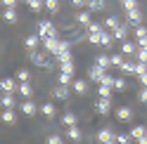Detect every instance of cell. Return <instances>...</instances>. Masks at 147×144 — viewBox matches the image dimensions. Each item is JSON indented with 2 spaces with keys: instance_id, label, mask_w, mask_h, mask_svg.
Segmentation results:
<instances>
[{
  "instance_id": "obj_1",
  "label": "cell",
  "mask_w": 147,
  "mask_h": 144,
  "mask_svg": "<svg viewBox=\"0 0 147 144\" xmlns=\"http://www.w3.org/2000/svg\"><path fill=\"white\" fill-rule=\"evenodd\" d=\"M38 35H40V40L52 38V35H57V29H55L50 21H40V24H38Z\"/></svg>"
},
{
  "instance_id": "obj_2",
  "label": "cell",
  "mask_w": 147,
  "mask_h": 144,
  "mask_svg": "<svg viewBox=\"0 0 147 144\" xmlns=\"http://www.w3.org/2000/svg\"><path fill=\"white\" fill-rule=\"evenodd\" d=\"M95 111H97V113H102V116H107L109 111H112V99L97 97V102H95Z\"/></svg>"
},
{
  "instance_id": "obj_3",
  "label": "cell",
  "mask_w": 147,
  "mask_h": 144,
  "mask_svg": "<svg viewBox=\"0 0 147 144\" xmlns=\"http://www.w3.org/2000/svg\"><path fill=\"white\" fill-rule=\"evenodd\" d=\"M55 57H57L59 61H69V59H71V52H69V43L59 40V47H57V52H55Z\"/></svg>"
},
{
  "instance_id": "obj_4",
  "label": "cell",
  "mask_w": 147,
  "mask_h": 144,
  "mask_svg": "<svg viewBox=\"0 0 147 144\" xmlns=\"http://www.w3.org/2000/svg\"><path fill=\"white\" fill-rule=\"evenodd\" d=\"M0 90H3V95H12V92H17L14 78H0Z\"/></svg>"
},
{
  "instance_id": "obj_5",
  "label": "cell",
  "mask_w": 147,
  "mask_h": 144,
  "mask_svg": "<svg viewBox=\"0 0 147 144\" xmlns=\"http://www.w3.org/2000/svg\"><path fill=\"white\" fill-rule=\"evenodd\" d=\"M112 139H116V132H114L112 128H102V130H97V142H100V144L112 142Z\"/></svg>"
},
{
  "instance_id": "obj_6",
  "label": "cell",
  "mask_w": 147,
  "mask_h": 144,
  "mask_svg": "<svg viewBox=\"0 0 147 144\" xmlns=\"http://www.w3.org/2000/svg\"><path fill=\"white\" fill-rule=\"evenodd\" d=\"M105 73H107V71H105V69H100V66L95 64V66H90V71H88V78L93 80V83H100Z\"/></svg>"
},
{
  "instance_id": "obj_7",
  "label": "cell",
  "mask_w": 147,
  "mask_h": 144,
  "mask_svg": "<svg viewBox=\"0 0 147 144\" xmlns=\"http://www.w3.org/2000/svg\"><path fill=\"white\" fill-rule=\"evenodd\" d=\"M43 45H45V50H48V52H52V55H55V52H57V47H59V35L45 38V40H43Z\"/></svg>"
},
{
  "instance_id": "obj_8",
  "label": "cell",
  "mask_w": 147,
  "mask_h": 144,
  "mask_svg": "<svg viewBox=\"0 0 147 144\" xmlns=\"http://www.w3.org/2000/svg\"><path fill=\"white\" fill-rule=\"evenodd\" d=\"M116 118L121 121V123H128V121L133 118V111L128 109V106H119V109H116Z\"/></svg>"
},
{
  "instance_id": "obj_9",
  "label": "cell",
  "mask_w": 147,
  "mask_h": 144,
  "mask_svg": "<svg viewBox=\"0 0 147 144\" xmlns=\"http://www.w3.org/2000/svg\"><path fill=\"white\" fill-rule=\"evenodd\" d=\"M29 57H31V61H33L36 66H48V59H45V55H40L38 50H31Z\"/></svg>"
},
{
  "instance_id": "obj_10",
  "label": "cell",
  "mask_w": 147,
  "mask_h": 144,
  "mask_svg": "<svg viewBox=\"0 0 147 144\" xmlns=\"http://www.w3.org/2000/svg\"><path fill=\"white\" fill-rule=\"evenodd\" d=\"M126 17H128V24H131V26H142V24H140V21H142L140 10H131V12H126Z\"/></svg>"
},
{
  "instance_id": "obj_11",
  "label": "cell",
  "mask_w": 147,
  "mask_h": 144,
  "mask_svg": "<svg viewBox=\"0 0 147 144\" xmlns=\"http://www.w3.org/2000/svg\"><path fill=\"white\" fill-rule=\"evenodd\" d=\"M0 121H3V123H7V125H14L17 113H14L12 109H3V111H0Z\"/></svg>"
},
{
  "instance_id": "obj_12",
  "label": "cell",
  "mask_w": 147,
  "mask_h": 144,
  "mask_svg": "<svg viewBox=\"0 0 147 144\" xmlns=\"http://www.w3.org/2000/svg\"><path fill=\"white\" fill-rule=\"evenodd\" d=\"M71 90H74V92H78V95H86L88 92V83H86V80H81V78H76L71 83Z\"/></svg>"
},
{
  "instance_id": "obj_13",
  "label": "cell",
  "mask_w": 147,
  "mask_h": 144,
  "mask_svg": "<svg viewBox=\"0 0 147 144\" xmlns=\"http://www.w3.org/2000/svg\"><path fill=\"white\" fill-rule=\"evenodd\" d=\"M138 47H140V45H135V43H131V40H123L121 52H123V55H128V57H133L135 52H138Z\"/></svg>"
},
{
  "instance_id": "obj_14",
  "label": "cell",
  "mask_w": 147,
  "mask_h": 144,
  "mask_svg": "<svg viewBox=\"0 0 147 144\" xmlns=\"http://www.w3.org/2000/svg\"><path fill=\"white\" fill-rule=\"evenodd\" d=\"M67 137H69V139H74V142H81L83 132L78 130V125H71V128H67Z\"/></svg>"
},
{
  "instance_id": "obj_15",
  "label": "cell",
  "mask_w": 147,
  "mask_h": 144,
  "mask_svg": "<svg viewBox=\"0 0 147 144\" xmlns=\"http://www.w3.org/2000/svg\"><path fill=\"white\" fill-rule=\"evenodd\" d=\"M105 33V26L97 24V21H90L88 24V35H102Z\"/></svg>"
},
{
  "instance_id": "obj_16",
  "label": "cell",
  "mask_w": 147,
  "mask_h": 144,
  "mask_svg": "<svg viewBox=\"0 0 147 144\" xmlns=\"http://www.w3.org/2000/svg\"><path fill=\"white\" fill-rule=\"evenodd\" d=\"M3 19L7 24H14L17 21V10H14V7H5V10H3Z\"/></svg>"
},
{
  "instance_id": "obj_17",
  "label": "cell",
  "mask_w": 147,
  "mask_h": 144,
  "mask_svg": "<svg viewBox=\"0 0 147 144\" xmlns=\"http://www.w3.org/2000/svg\"><path fill=\"white\" fill-rule=\"evenodd\" d=\"M95 64L100 66V69H109V66H112V57H109V55H97V61H95Z\"/></svg>"
},
{
  "instance_id": "obj_18",
  "label": "cell",
  "mask_w": 147,
  "mask_h": 144,
  "mask_svg": "<svg viewBox=\"0 0 147 144\" xmlns=\"http://www.w3.org/2000/svg\"><path fill=\"white\" fill-rule=\"evenodd\" d=\"M128 135H131L133 139H140V137H145V135H147V128H145V125H135V128H131V132H128Z\"/></svg>"
},
{
  "instance_id": "obj_19",
  "label": "cell",
  "mask_w": 147,
  "mask_h": 144,
  "mask_svg": "<svg viewBox=\"0 0 147 144\" xmlns=\"http://www.w3.org/2000/svg\"><path fill=\"white\" fill-rule=\"evenodd\" d=\"M36 109H38V106H36L33 102H29V99L22 102V113H24V116H33V113H36Z\"/></svg>"
},
{
  "instance_id": "obj_20",
  "label": "cell",
  "mask_w": 147,
  "mask_h": 144,
  "mask_svg": "<svg viewBox=\"0 0 147 144\" xmlns=\"http://www.w3.org/2000/svg\"><path fill=\"white\" fill-rule=\"evenodd\" d=\"M38 43H40V35H26V40H24V45L29 47V52L38 47Z\"/></svg>"
},
{
  "instance_id": "obj_21",
  "label": "cell",
  "mask_w": 147,
  "mask_h": 144,
  "mask_svg": "<svg viewBox=\"0 0 147 144\" xmlns=\"http://www.w3.org/2000/svg\"><path fill=\"white\" fill-rule=\"evenodd\" d=\"M52 95L57 97V99H67V97H69V87L67 85H57V87L52 90Z\"/></svg>"
},
{
  "instance_id": "obj_22",
  "label": "cell",
  "mask_w": 147,
  "mask_h": 144,
  "mask_svg": "<svg viewBox=\"0 0 147 144\" xmlns=\"http://www.w3.org/2000/svg\"><path fill=\"white\" fill-rule=\"evenodd\" d=\"M112 92H114L112 85H97V95L105 97V99H112Z\"/></svg>"
},
{
  "instance_id": "obj_23",
  "label": "cell",
  "mask_w": 147,
  "mask_h": 144,
  "mask_svg": "<svg viewBox=\"0 0 147 144\" xmlns=\"http://www.w3.org/2000/svg\"><path fill=\"white\" fill-rule=\"evenodd\" d=\"M0 106L3 109H14V95H3L0 97Z\"/></svg>"
},
{
  "instance_id": "obj_24",
  "label": "cell",
  "mask_w": 147,
  "mask_h": 144,
  "mask_svg": "<svg viewBox=\"0 0 147 144\" xmlns=\"http://www.w3.org/2000/svg\"><path fill=\"white\" fill-rule=\"evenodd\" d=\"M17 92H19L22 97H26V99H29V97L33 95V90H31V85H29V83H19V85H17Z\"/></svg>"
},
{
  "instance_id": "obj_25",
  "label": "cell",
  "mask_w": 147,
  "mask_h": 144,
  "mask_svg": "<svg viewBox=\"0 0 147 144\" xmlns=\"http://www.w3.org/2000/svg\"><path fill=\"white\" fill-rule=\"evenodd\" d=\"M40 113L45 116V118H52V116L57 113V109H55V104H50V102H48V104H43V106H40Z\"/></svg>"
},
{
  "instance_id": "obj_26",
  "label": "cell",
  "mask_w": 147,
  "mask_h": 144,
  "mask_svg": "<svg viewBox=\"0 0 147 144\" xmlns=\"http://www.w3.org/2000/svg\"><path fill=\"white\" fill-rule=\"evenodd\" d=\"M105 10V0H88V12H100Z\"/></svg>"
},
{
  "instance_id": "obj_27",
  "label": "cell",
  "mask_w": 147,
  "mask_h": 144,
  "mask_svg": "<svg viewBox=\"0 0 147 144\" xmlns=\"http://www.w3.org/2000/svg\"><path fill=\"white\" fill-rule=\"evenodd\" d=\"M119 69H121V73H126V76H131L133 71H135V61H131V59H126V61H123V64L119 66Z\"/></svg>"
},
{
  "instance_id": "obj_28",
  "label": "cell",
  "mask_w": 147,
  "mask_h": 144,
  "mask_svg": "<svg viewBox=\"0 0 147 144\" xmlns=\"http://www.w3.org/2000/svg\"><path fill=\"white\" fill-rule=\"evenodd\" d=\"M112 43H114V35H112V33H107V31H105L102 35H100V45H102V47H109Z\"/></svg>"
},
{
  "instance_id": "obj_29",
  "label": "cell",
  "mask_w": 147,
  "mask_h": 144,
  "mask_svg": "<svg viewBox=\"0 0 147 144\" xmlns=\"http://www.w3.org/2000/svg\"><path fill=\"white\" fill-rule=\"evenodd\" d=\"M62 123L67 125V128H71V125H76V113H74V111H69V113H64V118H62Z\"/></svg>"
},
{
  "instance_id": "obj_30",
  "label": "cell",
  "mask_w": 147,
  "mask_h": 144,
  "mask_svg": "<svg viewBox=\"0 0 147 144\" xmlns=\"http://www.w3.org/2000/svg\"><path fill=\"white\" fill-rule=\"evenodd\" d=\"M105 26H107V29H112V31L119 29V26H121V24H119V17H114V14L107 17V19H105Z\"/></svg>"
},
{
  "instance_id": "obj_31",
  "label": "cell",
  "mask_w": 147,
  "mask_h": 144,
  "mask_svg": "<svg viewBox=\"0 0 147 144\" xmlns=\"http://www.w3.org/2000/svg\"><path fill=\"white\" fill-rule=\"evenodd\" d=\"M59 71H62V73H74V59L59 61Z\"/></svg>"
},
{
  "instance_id": "obj_32",
  "label": "cell",
  "mask_w": 147,
  "mask_h": 144,
  "mask_svg": "<svg viewBox=\"0 0 147 144\" xmlns=\"http://www.w3.org/2000/svg\"><path fill=\"white\" fill-rule=\"evenodd\" d=\"M112 35H114V40H126V29H123V26H119V29H114L112 31Z\"/></svg>"
},
{
  "instance_id": "obj_33",
  "label": "cell",
  "mask_w": 147,
  "mask_h": 144,
  "mask_svg": "<svg viewBox=\"0 0 147 144\" xmlns=\"http://www.w3.org/2000/svg\"><path fill=\"white\" fill-rule=\"evenodd\" d=\"M45 7H48L52 14H57L59 12V0H45Z\"/></svg>"
},
{
  "instance_id": "obj_34",
  "label": "cell",
  "mask_w": 147,
  "mask_h": 144,
  "mask_svg": "<svg viewBox=\"0 0 147 144\" xmlns=\"http://www.w3.org/2000/svg\"><path fill=\"white\" fill-rule=\"evenodd\" d=\"M29 78H31V73L26 69H19L17 71V80H19V83H29Z\"/></svg>"
},
{
  "instance_id": "obj_35",
  "label": "cell",
  "mask_w": 147,
  "mask_h": 144,
  "mask_svg": "<svg viewBox=\"0 0 147 144\" xmlns=\"http://www.w3.org/2000/svg\"><path fill=\"white\" fill-rule=\"evenodd\" d=\"M145 38H147V29H145V26H135V40L140 43Z\"/></svg>"
},
{
  "instance_id": "obj_36",
  "label": "cell",
  "mask_w": 147,
  "mask_h": 144,
  "mask_svg": "<svg viewBox=\"0 0 147 144\" xmlns=\"http://www.w3.org/2000/svg\"><path fill=\"white\" fill-rule=\"evenodd\" d=\"M133 137L131 135H123V132H116V144H131Z\"/></svg>"
},
{
  "instance_id": "obj_37",
  "label": "cell",
  "mask_w": 147,
  "mask_h": 144,
  "mask_svg": "<svg viewBox=\"0 0 147 144\" xmlns=\"http://www.w3.org/2000/svg\"><path fill=\"white\" fill-rule=\"evenodd\" d=\"M135 61H142V64H147V50H145V47H138V52H135Z\"/></svg>"
},
{
  "instance_id": "obj_38",
  "label": "cell",
  "mask_w": 147,
  "mask_h": 144,
  "mask_svg": "<svg viewBox=\"0 0 147 144\" xmlns=\"http://www.w3.org/2000/svg\"><path fill=\"white\" fill-rule=\"evenodd\" d=\"M76 21H78V24H83V26H88V24H90V12H78Z\"/></svg>"
},
{
  "instance_id": "obj_39",
  "label": "cell",
  "mask_w": 147,
  "mask_h": 144,
  "mask_svg": "<svg viewBox=\"0 0 147 144\" xmlns=\"http://www.w3.org/2000/svg\"><path fill=\"white\" fill-rule=\"evenodd\" d=\"M133 73H135L138 78H140L142 73H147V64H142V61H135V71H133Z\"/></svg>"
},
{
  "instance_id": "obj_40",
  "label": "cell",
  "mask_w": 147,
  "mask_h": 144,
  "mask_svg": "<svg viewBox=\"0 0 147 144\" xmlns=\"http://www.w3.org/2000/svg\"><path fill=\"white\" fill-rule=\"evenodd\" d=\"M123 52H116V55H112V66H121L123 64Z\"/></svg>"
},
{
  "instance_id": "obj_41",
  "label": "cell",
  "mask_w": 147,
  "mask_h": 144,
  "mask_svg": "<svg viewBox=\"0 0 147 144\" xmlns=\"http://www.w3.org/2000/svg\"><path fill=\"white\" fill-rule=\"evenodd\" d=\"M69 83H74V76L71 73H62V71H59V85H69Z\"/></svg>"
},
{
  "instance_id": "obj_42",
  "label": "cell",
  "mask_w": 147,
  "mask_h": 144,
  "mask_svg": "<svg viewBox=\"0 0 147 144\" xmlns=\"http://www.w3.org/2000/svg\"><path fill=\"white\" fill-rule=\"evenodd\" d=\"M114 92H116V90H119V92H121V90H126V80L123 78H114Z\"/></svg>"
},
{
  "instance_id": "obj_43",
  "label": "cell",
  "mask_w": 147,
  "mask_h": 144,
  "mask_svg": "<svg viewBox=\"0 0 147 144\" xmlns=\"http://www.w3.org/2000/svg\"><path fill=\"white\" fill-rule=\"evenodd\" d=\"M123 10H126V12L138 10V0H123Z\"/></svg>"
},
{
  "instance_id": "obj_44",
  "label": "cell",
  "mask_w": 147,
  "mask_h": 144,
  "mask_svg": "<svg viewBox=\"0 0 147 144\" xmlns=\"http://www.w3.org/2000/svg\"><path fill=\"white\" fill-rule=\"evenodd\" d=\"M43 5H45V0H29V7H31L33 12H38V10H40Z\"/></svg>"
},
{
  "instance_id": "obj_45",
  "label": "cell",
  "mask_w": 147,
  "mask_h": 144,
  "mask_svg": "<svg viewBox=\"0 0 147 144\" xmlns=\"http://www.w3.org/2000/svg\"><path fill=\"white\" fill-rule=\"evenodd\" d=\"M100 85H114V76L105 73V76H102V80H100Z\"/></svg>"
},
{
  "instance_id": "obj_46",
  "label": "cell",
  "mask_w": 147,
  "mask_h": 144,
  "mask_svg": "<svg viewBox=\"0 0 147 144\" xmlns=\"http://www.w3.org/2000/svg\"><path fill=\"white\" fill-rule=\"evenodd\" d=\"M48 144H64V142H62L59 135H50V137H48Z\"/></svg>"
},
{
  "instance_id": "obj_47",
  "label": "cell",
  "mask_w": 147,
  "mask_h": 144,
  "mask_svg": "<svg viewBox=\"0 0 147 144\" xmlns=\"http://www.w3.org/2000/svg\"><path fill=\"white\" fill-rule=\"evenodd\" d=\"M138 97H140V102H142V104H147V87H142V90H140V95H138Z\"/></svg>"
},
{
  "instance_id": "obj_48",
  "label": "cell",
  "mask_w": 147,
  "mask_h": 144,
  "mask_svg": "<svg viewBox=\"0 0 147 144\" xmlns=\"http://www.w3.org/2000/svg\"><path fill=\"white\" fill-rule=\"evenodd\" d=\"M88 43H93V45H100V35H88Z\"/></svg>"
},
{
  "instance_id": "obj_49",
  "label": "cell",
  "mask_w": 147,
  "mask_h": 144,
  "mask_svg": "<svg viewBox=\"0 0 147 144\" xmlns=\"http://www.w3.org/2000/svg\"><path fill=\"white\" fill-rule=\"evenodd\" d=\"M17 3H19V0H3V5H5V7H14Z\"/></svg>"
},
{
  "instance_id": "obj_50",
  "label": "cell",
  "mask_w": 147,
  "mask_h": 144,
  "mask_svg": "<svg viewBox=\"0 0 147 144\" xmlns=\"http://www.w3.org/2000/svg\"><path fill=\"white\" fill-rule=\"evenodd\" d=\"M71 3L76 5V7H83V5H88V0H71Z\"/></svg>"
},
{
  "instance_id": "obj_51",
  "label": "cell",
  "mask_w": 147,
  "mask_h": 144,
  "mask_svg": "<svg viewBox=\"0 0 147 144\" xmlns=\"http://www.w3.org/2000/svg\"><path fill=\"white\" fill-rule=\"evenodd\" d=\"M140 83H142V87H147V73H142V76H140Z\"/></svg>"
},
{
  "instance_id": "obj_52",
  "label": "cell",
  "mask_w": 147,
  "mask_h": 144,
  "mask_svg": "<svg viewBox=\"0 0 147 144\" xmlns=\"http://www.w3.org/2000/svg\"><path fill=\"white\" fill-rule=\"evenodd\" d=\"M138 45H140V47H145V50H147V38H145V40H140Z\"/></svg>"
},
{
  "instance_id": "obj_53",
  "label": "cell",
  "mask_w": 147,
  "mask_h": 144,
  "mask_svg": "<svg viewBox=\"0 0 147 144\" xmlns=\"http://www.w3.org/2000/svg\"><path fill=\"white\" fill-rule=\"evenodd\" d=\"M138 144H147V135H145V137H140V139H138Z\"/></svg>"
},
{
  "instance_id": "obj_54",
  "label": "cell",
  "mask_w": 147,
  "mask_h": 144,
  "mask_svg": "<svg viewBox=\"0 0 147 144\" xmlns=\"http://www.w3.org/2000/svg\"><path fill=\"white\" fill-rule=\"evenodd\" d=\"M105 144H116V139H112V142H105Z\"/></svg>"
},
{
  "instance_id": "obj_55",
  "label": "cell",
  "mask_w": 147,
  "mask_h": 144,
  "mask_svg": "<svg viewBox=\"0 0 147 144\" xmlns=\"http://www.w3.org/2000/svg\"><path fill=\"white\" fill-rule=\"evenodd\" d=\"M26 3H29V0H26Z\"/></svg>"
},
{
  "instance_id": "obj_56",
  "label": "cell",
  "mask_w": 147,
  "mask_h": 144,
  "mask_svg": "<svg viewBox=\"0 0 147 144\" xmlns=\"http://www.w3.org/2000/svg\"><path fill=\"white\" fill-rule=\"evenodd\" d=\"M121 3H123V0H121Z\"/></svg>"
}]
</instances>
